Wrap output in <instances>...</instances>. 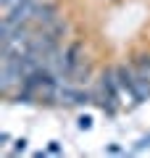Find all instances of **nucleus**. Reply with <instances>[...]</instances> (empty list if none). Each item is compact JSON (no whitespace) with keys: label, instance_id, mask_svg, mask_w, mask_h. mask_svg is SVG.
<instances>
[{"label":"nucleus","instance_id":"nucleus-4","mask_svg":"<svg viewBox=\"0 0 150 158\" xmlns=\"http://www.w3.org/2000/svg\"><path fill=\"white\" fill-rule=\"evenodd\" d=\"M148 148H150V132H148V135H142V137H140V140L134 142L132 148H129V153H142V150H148Z\"/></svg>","mask_w":150,"mask_h":158},{"label":"nucleus","instance_id":"nucleus-10","mask_svg":"<svg viewBox=\"0 0 150 158\" xmlns=\"http://www.w3.org/2000/svg\"><path fill=\"white\" fill-rule=\"evenodd\" d=\"M148 40H150V37H148Z\"/></svg>","mask_w":150,"mask_h":158},{"label":"nucleus","instance_id":"nucleus-2","mask_svg":"<svg viewBox=\"0 0 150 158\" xmlns=\"http://www.w3.org/2000/svg\"><path fill=\"white\" fill-rule=\"evenodd\" d=\"M61 16H66L63 0H40L37 13H34V27H48V24H53Z\"/></svg>","mask_w":150,"mask_h":158},{"label":"nucleus","instance_id":"nucleus-6","mask_svg":"<svg viewBox=\"0 0 150 158\" xmlns=\"http://www.w3.org/2000/svg\"><path fill=\"white\" fill-rule=\"evenodd\" d=\"M48 153H50V156H58V153H63V145H61L58 140H53V142L48 145Z\"/></svg>","mask_w":150,"mask_h":158},{"label":"nucleus","instance_id":"nucleus-3","mask_svg":"<svg viewBox=\"0 0 150 158\" xmlns=\"http://www.w3.org/2000/svg\"><path fill=\"white\" fill-rule=\"evenodd\" d=\"M27 148H29V140H27V137H16L13 145H11V153H13V156H21V153H27Z\"/></svg>","mask_w":150,"mask_h":158},{"label":"nucleus","instance_id":"nucleus-9","mask_svg":"<svg viewBox=\"0 0 150 158\" xmlns=\"http://www.w3.org/2000/svg\"><path fill=\"white\" fill-rule=\"evenodd\" d=\"M95 3H108V0H95Z\"/></svg>","mask_w":150,"mask_h":158},{"label":"nucleus","instance_id":"nucleus-1","mask_svg":"<svg viewBox=\"0 0 150 158\" xmlns=\"http://www.w3.org/2000/svg\"><path fill=\"white\" fill-rule=\"evenodd\" d=\"M21 85H24V71L19 63V56L0 50V98L8 103V98L16 90H21Z\"/></svg>","mask_w":150,"mask_h":158},{"label":"nucleus","instance_id":"nucleus-8","mask_svg":"<svg viewBox=\"0 0 150 158\" xmlns=\"http://www.w3.org/2000/svg\"><path fill=\"white\" fill-rule=\"evenodd\" d=\"M8 142H11V135H8V132H0V145L6 148Z\"/></svg>","mask_w":150,"mask_h":158},{"label":"nucleus","instance_id":"nucleus-5","mask_svg":"<svg viewBox=\"0 0 150 158\" xmlns=\"http://www.w3.org/2000/svg\"><path fill=\"white\" fill-rule=\"evenodd\" d=\"M77 129H82V132H90V129H92V116L82 113V116L77 118Z\"/></svg>","mask_w":150,"mask_h":158},{"label":"nucleus","instance_id":"nucleus-7","mask_svg":"<svg viewBox=\"0 0 150 158\" xmlns=\"http://www.w3.org/2000/svg\"><path fill=\"white\" fill-rule=\"evenodd\" d=\"M106 153H113V156H119V153H124L121 145H116V142H111V145H106Z\"/></svg>","mask_w":150,"mask_h":158}]
</instances>
